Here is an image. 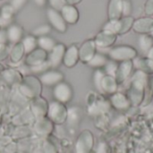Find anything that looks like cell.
I'll return each mask as SVG.
<instances>
[{
  "label": "cell",
  "instance_id": "obj_1",
  "mask_svg": "<svg viewBox=\"0 0 153 153\" xmlns=\"http://www.w3.org/2000/svg\"><path fill=\"white\" fill-rule=\"evenodd\" d=\"M24 1H25V0H13V6H14L15 8H19V7L22 4V3H23Z\"/></svg>",
  "mask_w": 153,
  "mask_h": 153
},
{
  "label": "cell",
  "instance_id": "obj_2",
  "mask_svg": "<svg viewBox=\"0 0 153 153\" xmlns=\"http://www.w3.org/2000/svg\"><path fill=\"white\" fill-rule=\"evenodd\" d=\"M38 4H44V0H35Z\"/></svg>",
  "mask_w": 153,
  "mask_h": 153
}]
</instances>
